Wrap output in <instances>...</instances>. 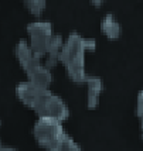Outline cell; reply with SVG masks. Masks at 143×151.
I'll use <instances>...</instances> for the list:
<instances>
[{
	"mask_svg": "<svg viewBox=\"0 0 143 151\" xmlns=\"http://www.w3.org/2000/svg\"><path fill=\"white\" fill-rule=\"evenodd\" d=\"M16 95L21 103L37 113L38 117H54L64 122L70 117V109L58 95L50 88L23 81L16 86Z\"/></svg>",
	"mask_w": 143,
	"mask_h": 151,
	"instance_id": "cell-1",
	"label": "cell"
},
{
	"mask_svg": "<svg viewBox=\"0 0 143 151\" xmlns=\"http://www.w3.org/2000/svg\"><path fill=\"white\" fill-rule=\"evenodd\" d=\"M97 41L85 37L78 31H72L64 41L60 62L64 65L65 72L71 81L77 83H85L88 73L85 71V54L95 51Z\"/></svg>",
	"mask_w": 143,
	"mask_h": 151,
	"instance_id": "cell-2",
	"label": "cell"
},
{
	"mask_svg": "<svg viewBox=\"0 0 143 151\" xmlns=\"http://www.w3.org/2000/svg\"><path fill=\"white\" fill-rule=\"evenodd\" d=\"M14 54L20 66L27 75V81L44 88H48L51 85V69L46 64H43V59L33 52V50L28 45V41L23 38L19 40V42L14 47Z\"/></svg>",
	"mask_w": 143,
	"mask_h": 151,
	"instance_id": "cell-3",
	"label": "cell"
},
{
	"mask_svg": "<svg viewBox=\"0 0 143 151\" xmlns=\"http://www.w3.org/2000/svg\"><path fill=\"white\" fill-rule=\"evenodd\" d=\"M33 134L36 141L47 151H54L65 137L62 122L54 117H37Z\"/></svg>",
	"mask_w": 143,
	"mask_h": 151,
	"instance_id": "cell-4",
	"label": "cell"
},
{
	"mask_svg": "<svg viewBox=\"0 0 143 151\" xmlns=\"http://www.w3.org/2000/svg\"><path fill=\"white\" fill-rule=\"evenodd\" d=\"M27 34H28V45L33 50V52L43 59L48 52L52 37L55 34L52 31V24L46 20L31 21L27 26Z\"/></svg>",
	"mask_w": 143,
	"mask_h": 151,
	"instance_id": "cell-5",
	"label": "cell"
},
{
	"mask_svg": "<svg viewBox=\"0 0 143 151\" xmlns=\"http://www.w3.org/2000/svg\"><path fill=\"white\" fill-rule=\"evenodd\" d=\"M85 86H86V106L88 109H95L99 105V100L104 92V81L97 75H88Z\"/></svg>",
	"mask_w": 143,
	"mask_h": 151,
	"instance_id": "cell-6",
	"label": "cell"
},
{
	"mask_svg": "<svg viewBox=\"0 0 143 151\" xmlns=\"http://www.w3.org/2000/svg\"><path fill=\"white\" fill-rule=\"evenodd\" d=\"M101 30L109 40H118L122 34V26L113 13H106L101 20Z\"/></svg>",
	"mask_w": 143,
	"mask_h": 151,
	"instance_id": "cell-7",
	"label": "cell"
},
{
	"mask_svg": "<svg viewBox=\"0 0 143 151\" xmlns=\"http://www.w3.org/2000/svg\"><path fill=\"white\" fill-rule=\"evenodd\" d=\"M64 37L61 34H54L51 41V45L48 48V52L46 55V65L51 69L52 66H55L57 64H60V58H61V51L64 47Z\"/></svg>",
	"mask_w": 143,
	"mask_h": 151,
	"instance_id": "cell-8",
	"label": "cell"
},
{
	"mask_svg": "<svg viewBox=\"0 0 143 151\" xmlns=\"http://www.w3.org/2000/svg\"><path fill=\"white\" fill-rule=\"evenodd\" d=\"M54 151H82V148H81V145L67 133L65 137L62 138V141L60 143L58 147Z\"/></svg>",
	"mask_w": 143,
	"mask_h": 151,
	"instance_id": "cell-9",
	"label": "cell"
},
{
	"mask_svg": "<svg viewBox=\"0 0 143 151\" xmlns=\"http://www.w3.org/2000/svg\"><path fill=\"white\" fill-rule=\"evenodd\" d=\"M24 7L28 12H31L34 16H40L43 13V10L47 7V1H44V0H26Z\"/></svg>",
	"mask_w": 143,
	"mask_h": 151,
	"instance_id": "cell-10",
	"label": "cell"
},
{
	"mask_svg": "<svg viewBox=\"0 0 143 151\" xmlns=\"http://www.w3.org/2000/svg\"><path fill=\"white\" fill-rule=\"evenodd\" d=\"M136 117L140 126V137L143 140V89L136 96Z\"/></svg>",
	"mask_w": 143,
	"mask_h": 151,
	"instance_id": "cell-11",
	"label": "cell"
},
{
	"mask_svg": "<svg viewBox=\"0 0 143 151\" xmlns=\"http://www.w3.org/2000/svg\"><path fill=\"white\" fill-rule=\"evenodd\" d=\"M0 151H17L16 147H12V145H7V144H0Z\"/></svg>",
	"mask_w": 143,
	"mask_h": 151,
	"instance_id": "cell-12",
	"label": "cell"
},
{
	"mask_svg": "<svg viewBox=\"0 0 143 151\" xmlns=\"http://www.w3.org/2000/svg\"><path fill=\"white\" fill-rule=\"evenodd\" d=\"M91 4H94V6H102V1H99V0H94V1H91Z\"/></svg>",
	"mask_w": 143,
	"mask_h": 151,
	"instance_id": "cell-13",
	"label": "cell"
},
{
	"mask_svg": "<svg viewBox=\"0 0 143 151\" xmlns=\"http://www.w3.org/2000/svg\"><path fill=\"white\" fill-rule=\"evenodd\" d=\"M0 127H1V120H0ZM0 144H1V140H0Z\"/></svg>",
	"mask_w": 143,
	"mask_h": 151,
	"instance_id": "cell-14",
	"label": "cell"
}]
</instances>
